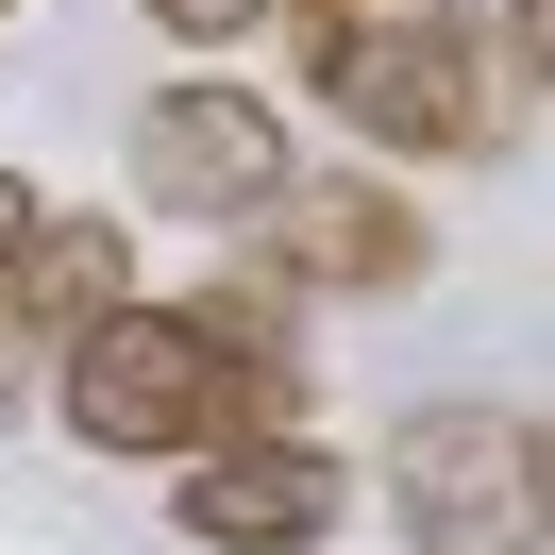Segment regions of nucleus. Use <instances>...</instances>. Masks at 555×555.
I'll return each instance as SVG.
<instances>
[{
  "label": "nucleus",
  "mask_w": 555,
  "mask_h": 555,
  "mask_svg": "<svg viewBox=\"0 0 555 555\" xmlns=\"http://www.w3.org/2000/svg\"><path fill=\"white\" fill-rule=\"evenodd\" d=\"M236 236L270 253V286H286V304H387V286H421V270H438V219H421L387 169H286L270 203L236 219Z\"/></svg>",
  "instance_id": "nucleus-4"
},
{
  "label": "nucleus",
  "mask_w": 555,
  "mask_h": 555,
  "mask_svg": "<svg viewBox=\"0 0 555 555\" xmlns=\"http://www.w3.org/2000/svg\"><path fill=\"white\" fill-rule=\"evenodd\" d=\"M169 521H185L203 555H320V539L353 521V472H337L320 438H286V421H236V438L185 454Z\"/></svg>",
  "instance_id": "nucleus-6"
},
{
  "label": "nucleus",
  "mask_w": 555,
  "mask_h": 555,
  "mask_svg": "<svg viewBox=\"0 0 555 555\" xmlns=\"http://www.w3.org/2000/svg\"><path fill=\"white\" fill-rule=\"evenodd\" d=\"M135 17H152L169 51H253V35L286 17V0H135Z\"/></svg>",
  "instance_id": "nucleus-8"
},
{
  "label": "nucleus",
  "mask_w": 555,
  "mask_h": 555,
  "mask_svg": "<svg viewBox=\"0 0 555 555\" xmlns=\"http://www.w3.org/2000/svg\"><path fill=\"white\" fill-rule=\"evenodd\" d=\"M118 286H135V219H51L35 203V236L0 253V320L17 337H85Z\"/></svg>",
  "instance_id": "nucleus-7"
},
{
  "label": "nucleus",
  "mask_w": 555,
  "mask_h": 555,
  "mask_svg": "<svg viewBox=\"0 0 555 555\" xmlns=\"http://www.w3.org/2000/svg\"><path fill=\"white\" fill-rule=\"evenodd\" d=\"M270 185H286V118H270V85H236L219 51H203L185 85H152V102H135V203H152V219L236 236Z\"/></svg>",
  "instance_id": "nucleus-5"
},
{
  "label": "nucleus",
  "mask_w": 555,
  "mask_h": 555,
  "mask_svg": "<svg viewBox=\"0 0 555 555\" xmlns=\"http://www.w3.org/2000/svg\"><path fill=\"white\" fill-rule=\"evenodd\" d=\"M17 236H35V169H0V253H17Z\"/></svg>",
  "instance_id": "nucleus-9"
},
{
  "label": "nucleus",
  "mask_w": 555,
  "mask_h": 555,
  "mask_svg": "<svg viewBox=\"0 0 555 555\" xmlns=\"http://www.w3.org/2000/svg\"><path fill=\"white\" fill-rule=\"evenodd\" d=\"M0 17H17V0H0Z\"/></svg>",
  "instance_id": "nucleus-10"
},
{
  "label": "nucleus",
  "mask_w": 555,
  "mask_h": 555,
  "mask_svg": "<svg viewBox=\"0 0 555 555\" xmlns=\"http://www.w3.org/2000/svg\"><path fill=\"white\" fill-rule=\"evenodd\" d=\"M304 85H320V118H337L353 152H404V169H472V152L521 135L505 68H488V35L454 0H320Z\"/></svg>",
  "instance_id": "nucleus-2"
},
{
  "label": "nucleus",
  "mask_w": 555,
  "mask_h": 555,
  "mask_svg": "<svg viewBox=\"0 0 555 555\" xmlns=\"http://www.w3.org/2000/svg\"><path fill=\"white\" fill-rule=\"evenodd\" d=\"M387 521H404V555H555V438H539V404H421V421H387Z\"/></svg>",
  "instance_id": "nucleus-3"
},
{
  "label": "nucleus",
  "mask_w": 555,
  "mask_h": 555,
  "mask_svg": "<svg viewBox=\"0 0 555 555\" xmlns=\"http://www.w3.org/2000/svg\"><path fill=\"white\" fill-rule=\"evenodd\" d=\"M286 371H304V353H286V320L253 304H135V286H118L102 320H85V337H51V421H68L85 454H135V472H185V454L203 438H236V421H286Z\"/></svg>",
  "instance_id": "nucleus-1"
}]
</instances>
